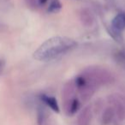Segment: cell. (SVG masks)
I'll return each mask as SVG.
<instances>
[{"mask_svg":"<svg viewBox=\"0 0 125 125\" xmlns=\"http://www.w3.org/2000/svg\"><path fill=\"white\" fill-rule=\"evenodd\" d=\"M77 45L74 40L67 37H53L44 42L33 53L39 61H48L71 51Z\"/></svg>","mask_w":125,"mask_h":125,"instance_id":"cell-1","label":"cell"},{"mask_svg":"<svg viewBox=\"0 0 125 125\" xmlns=\"http://www.w3.org/2000/svg\"><path fill=\"white\" fill-rule=\"evenodd\" d=\"M82 75L97 87L110 83L112 81V75L111 72L100 67H89L84 70Z\"/></svg>","mask_w":125,"mask_h":125,"instance_id":"cell-2","label":"cell"},{"mask_svg":"<svg viewBox=\"0 0 125 125\" xmlns=\"http://www.w3.org/2000/svg\"><path fill=\"white\" fill-rule=\"evenodd\" d=\"M125 29V13H118L111 21V34L116 40L121 39L122 31Z\"/></svg>","mask_w":125,"mask_h":125,"instance_id":"cell-3","label":"cell"},{"mask_svg":"<svg viewBox=\"0 0 125 125\" xmlns=\"http://www.w3.org/2000/svg\"><path fill=\"white\" fill-rule=\"evenodd\" d=\"M80 20L83 26L90 28L94 24L95 18H94V13L90 10L87 8H84L80 12Z\"/></svg>","mask_w":125,"mask_h":125,"instance_id":"cell-4","label":"cell"},{"mask_svg":"<svg viewBox=\"0 0 125 125\" xmlns=\"http://www.w3.org/2000/svg\"><path fill=\"white\" fill-rule=\"evenodd\" d=\"M112 108L114 110L115 115L119 120H123L125 118V104L118 97H116L111 99Z\"/></svg>","mask_w":125,"mask_h":125,"instance_id":"cell-5","label":"cell"},{"mask_svg":"<svg viewBox=\"0 0 125 125\" xmlns=\"http://www.w3.org/2000/svg\"><path fill=\"white\" fill-rule=\"evenodd\" d=\"M92 121V110L90 106L85 107L77 118V125H90Z\"/></svg>","mask_w":125,"mask_h":125,"instance_id":"cell-6","label":"cell"},{"mask_svg":"<svg viewBox=\"0 0 125 125\" xmlns=\"http://www.w3.org/2000/svg\"><path fill=\"white\" fill-rule=\"evenodd\" d=\"M40 99H41V100L43 101L46 105H48L49 107H50L52 110H53L54 111H57V112L59 111L58 104H57L55 98L51 97V96H48V95H45V94H42V95L40 96Z\"/></svg>","mask_w":125,"mask_h":125,"instance_id":"cell-7","label":"cell"},{"mask_svg":"<svg viewBox=\"0 0 125 125\" xmlns=\"http://www.w3.org/2000/svg\"><path fill=\"white\" fill-rule=\"evenodd\" d=\"M115 116V112L112 107H108L104 111L102 115V118H101V122H102L103 125H109L113 121V118Z\"/></svg>","mask_w":125,"mask_h":125,"instance_id":"cell-8","label":"cell"},{"mask_svg":"<svg viewBox=\"0 0 125 125\" xmlns=\"http://www.w3.org/2000/svg\"><path fill=\"white\" fill-rule=\"evenodd\" d=\"M66 109L68 110V112L70 113V115H73L78 111L79 107H80V102L77 99H73L66 106Z\"/></svg>","mask_w":125,"mask_h":125,"instance_id":"cell-9","label":"cell"},{"mask_svg":"<svg viewBox=\"0 0 125 125\" xmlns=\"http://www.w3.org/2000/svg\"><path fill=\"white\" fill-rule=\"evenodd\" d=\"M62 8V4L59 2V0H52L49 4V8H48V11L52 13H55L59 11Z\"/></svg>","mask_w":125,"mask_h":125,"instance_id":"cell-10","label":"cell"},{"mask_svg":"<svg viewBox=\"0 0 125 125\" xmlns=\"http://www.w3.org/2000/svg\"><path fill=\"white\" fill-rule=\"evenodd\" d=\"M116 60L120 64H122L123 67H125V53L124 52H117L116 54Z\"/></svg>","mask_w":125,"mask_h":125,"instance_id":"cell-11","label":"cell"},{"mask_svg":"<svg viewBox=\"0 0 125 125\" xmlns=\"http://www.w3.org/2000/svg\"><path fill=\"white\" fill-rule=\"evenodd\" d=\"M25 3L29 8L35 10L39 7L38 6V0H25Z\"/></svg>","mask_w":125,"mask_h":125,"instance_id":"cell-12","label":"cell"},{"mask_svg":"<svg viewBox=\"0 0 125 125\" xmlns=\"http://www.w3.org/2000/svg\"><path fill=\"white\" fill-rule=\"evenodd\" d=\"M4 68V60L0 59V74L2 73Z\"/></svg>","mask_w":125,"mask_h":125,"instance_id":"cell-13","label":"cell"}]
</instances>
